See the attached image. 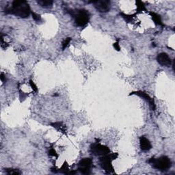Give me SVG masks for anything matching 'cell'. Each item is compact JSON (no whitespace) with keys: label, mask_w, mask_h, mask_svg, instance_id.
Here are the masks:
<instances>
[{"label":"cell","mask_w":175,"mask_h":175,"mask_svg":"<svg viewBox=\"0 0 175 175\" xmlns=\"http://www.w3.org/2000/svg\"><path fill=\"white\" fill-rule=\"evenodd\" d=\"M5 13L13 14L17 17L25 19L29 17L30 14H32V10L28 2L23 0L21 1L15 0L13 2L11 7L5 9Z\"/></svg>","instance_id":"6da1fadb"},{"label":"cell","mask_w":175,"mask_h":175,"mask_svg":"<svg viewBox=\"0 0 175 175\" xmlns=\"http://www.w3.org/2000/svg\"><path fill=\"white\" fill-rule=\"evenodd\" d=\"M147 162L152 165L153 168L162 172L168 170L172 166L171 160L167 156H162L159 158H152Z\"/></svg>","instance_id":"7a4b0ae2"},{"label":"cell","mask_w":175,"mask_h":175,"mask_svg":"<svg viewBox=\"0 0 175 175\" xmlns=\"http://www.w3.org/2000/svg\"><path fill=\"white\" fill-rule=\"evenodd\" d=\"M118 157V153H109L108 155L101 156L99 159L100 165L103 170H104L107 173H114V168L112 164V161L116 159Z\"/></svg>","instance_id":"3957f363"},{"label":"cell","mask_w":175,"mask_h":175,"mask_svg":"<svg viewBox=\"0 0 175 175\" xmlns=\"http://www.w3.org/2000/svg\"><path fill=\"white\" fill-rule=\"evenodd\" d=\"M70 14L75 18L76 25L79 27H84L89 22L90 20V14L88 11L84 9H80L77 12H71Z\"/></svg>","instance_id":"277c9868"},{"label":"cell","mask_w":175,"mask_h":175,"mask_svg":"<svg viewBox=\"0 0 175 175\" xmlns=\"http://www.w3.org/2000/svg\"><path fill=\"white\" fill-rule=\"evenodd\" d=\"M90 151L93 155L96 156H103L110 153V149L107 146L97 142L90 145Z\"/></svg>","instance_id":"5b68a950"},{"label":"cell","mask_w":175,"mask_h":175,"mask_svg":"<svg viewBox=\"0 0 175 175\" xmlns=\"http://www.w3.org/2000/svg\"><path fill=\"white\" fill-rule=\"evenodd\" d=\"M93 165V160L90 158H84L78 164V170L82 174H89L90 173L91 168Z\"/></svg>","instance_id":"8992f818"},{"label":"cell","mask_w":175,"mask_h":175,"mask_svg":"<svg viewBox=\"0 0 175 175\" xmlns=\"http://www.w3.org/2000/svg\"><path fill=\"white\" fill-rule=\"evenodd\" d=\"M94 4V6L100 13H108L110 10L111 2L108 0H99V1L91 2Z\"/></svg>","instance_id":"52a82bcc"},{"label":"cell","mask_w":175,"mask_h":175,"mask_svg":"<svg viewBox=\"0 0 175 175\" xmlns=\"http://www.w3.org/2000/svg\"><path fill=\"white\" fill-rule=\"evenodd\" d=\"M131 95H137L138 97L142 98V99H144L145 101H147L149 103V105L151 109H152V110H155L156 105L155 103V101H154L153 98H151L146 93H145V92L144 91H141V90L134 91L129 94V96H131Z\"/></svg>","instance_id":"ba28073f"},{"label":"cell","mask_w":175,"mask_h":175,"mask_svg":"<svg viewBox=\"0 0 175 175\" xmlns=\"http://www.w3.org/2000/svg\"><path fill=\"white\" fill-rule=\"evenodd\" d=\"M157 60L158 62L163 67H170L172 64V60L170 58L166 53H160L157 56Z\"/></svg>","instance_id":"9c48e42d"},{"label":"cell","mask_w":175,"mask_h":175,"mask_svg":"<svg viewBox=\"0 0 175 175\" xmlns=\"http://www.w3.org/2000/svg\"><path fill=\"white\" fill-rule=\"evenodd\" d=\"M140 146L141 150L143 151H148L152 149L150 142L144 136H141L140 138Z\"/></svg>","instance_id":"30bf717a"},{"label":"cell","mask_w":175,"mask_h":175,"mask_svg":"<svg viewBox=\"0 0 175 175\" xmlns=\"http://www.w3.org/2000/svg\"><path fill=\"white\" fill-rule=\"evenodd\" d=\"M50 126H51L53 128H55L58 131L62 132V133L66 134V125L64 124L62 122H55V123H51L49 124Z\"/></svg>","instance_id":"8fae6325"},{"label":"cell","mask_w":175,"mask_h":175,"mask_svg":"<svg viewBox=\"0 0 175 175\" xmlns=\"http://www.w3.org/2000/svg\"><path fill=\"white\" fill-rule=\"evenodd\" d=\"M149 14H150V16L151 17V19H152V20L153 21V22L155 23V25L164 26V24H163L162 21L161 16H160L159 14L154 13V12L153 11L149 12Z\"/></svg>","instance_id":"7c38bea8"},{"label":"cell","mask_w":175,"mask_h":175,"mask_svg":"<svg viewBox=\"0 0 175 175\" xmlns=\"http://www.w3.org/2000/svg\"><path fill=\"white\" fill-rule=\"evenodd\" d=\"M58 172H60L61 173H63L65 174H76L75 171H72L69 170V165H68L67 162H64V164L62 165L60 169H58Z\"/></svg>","instance_id":"4fadbf2b"},{"label":"cell","mask_w":175,"mask_h":175,"mask_svg":"<svg viewBox=\"0 0 175 175\" xmlns=\"http://www.w3.org/2000/svg\"><path fill=\"white\" fill-rule=\"evenodd\" d=\"M37 3L41 7L45 8H51L53 4V2L52 0H38V1H37Z\"/></svg>","instance_id":"5bb4252c"},{"label":"cell","mask_w":175,"mask_h":175,"mask_svg":"<svg viewBox=\"0 0 175 175\" xmlns=\"http://www.w3.org/2000/svg\"><path fill=\"white\" fill-rule=\"evenodd\" d=\"M120 15L123 18L126 22L131 23L133 22V19H134V18L136 16V13L133 14H127L123 13H120Z\"/></svg>","instance_id":"9a60e30c"},{"label":"cell","mask_w":175,"mask_h":175,"mask_svg":"<svg viewBox=\"0 0 175 175\" xmlns=\"http://www.w3.org/2000/svg\"><path fill=\"white\" fill-rule=\"evenodd\" d=\"M137 6V13H141L142 12H146V8L145 7V4L142 1H137L135 2Z\"/></svg>","instance_id":"2e32d148"},{"label":"cell","mask_w":175,"mask_h":175,"mask_svg":"<svg viewBox=\"0 0 175 175\" xmlns=\"http://www.w3.org/2000/svg\"><path fill=\"white\" fill-rule=\"evenodd\" d=\"M5 171L9 175H19L21 174V172L19 170L14 168H6L5 169Z\"/></svg>","instance_id":"e0dca14e"},{"label":"cell","mask_w":175,"mask_h":175,"mask_svg":"<svg viewBox=\"0 0 175 175\" xmlns=\"http://www.w3.org/2000/svg\"><path fill=\"white\" fill-rule=\"evenodd\" d=\"M72 40V38L69 37V38H65V39L63 40V42L62 43V50H64L66 49L67 47L69 46V44L70 43V42Z\"/></svg>","instance_id":"ac0fdd59"},{"label":"cell","mask_w":175,"mask_h":175,"mask_svg":"<svg viewBox=\"0 0 175 175\" xmlns=\"http://www.w3.org/2000/svg\"><path fill=\"white\" fill-rule=\"evenodd\" d=\"M31 14L32 16V18H33V19L35 21L39 22L40 21H42V18H41L40 14H36V13H34V12H32V11Z\"/></svg>","instance_id":"d6986e66"},{"label":"cell","mask_w":175,"mask_h":175,"mask_svg":"<svg viewBox=\"0 0 175 175\" xmlns=\"http://www.w3.org/2000/svg\"><path fill=\"white\" fill-rule=\"evenodd\" d=\"M28 94H29L24 93V92H23L21 90H19V99L21 102L23 101L26 99V97L28 96Z\"/></svg>","instance_id":"ffe728a7"},{"label":"cell","mask_w":175,"mask_h":175,"mask_svg":"<svg viewBox=\"0 0 175 175\" xmlns=\"http://www.w3.org/2000/svg\"><path fill=\"white\" fill-rule=\"evenodd\" d=\"M48 153H49V155H50V156L55 157V158H58V155L57 154V153H56L55 150L53 149V148H51V149L49 150Z\"/></svg>","instance_id":"44dd1931"},{"label":"cell","mask_w":175,"mask_h":175,"mask_svg":"<svg viewBox=\"0 0 175 175\" xmlns=\"http://www.w3.org/2000/svg\"><path fill=\"white\" fill-rule=\"evenodd\" d=\"M29 85H30V86L32 89V90L34 91V92H37L38 91V88L36 86V85L34 84V82L32 81V79L29 80Z\"/></svg>","instance_id":"7402d4cb"},{"label":"cell","mask_w":175,"mask_h":175,"mask_svg":"<svg viewBox=\"0 0 175 175\" xmlns=\"http://www.w3.org/2000/svg\"><path fill=\"white\" fill-rule=\"evenodd\" d=\"M113 47L117 51H120V47L119 45V40H118L116 42H115L113 44Z\"/></svg>","instance_id":"603a6c76"},{"label":"cell","mask_w":175,"mask_h":175,"mask_svg":"<svg viewBox=\"0 0 175 175\" xmlns=\"http://www.w3.org/2000/svg\"><path fill=\"white\" fill-rule=\"evenodd\" d=\"M0 79H1V81L3 83H5L6 82V76L4 75V74L3 73H2L1 75H0Z\"/></svg>","instance_id":"cb8c5ba5"}]
</instances>
